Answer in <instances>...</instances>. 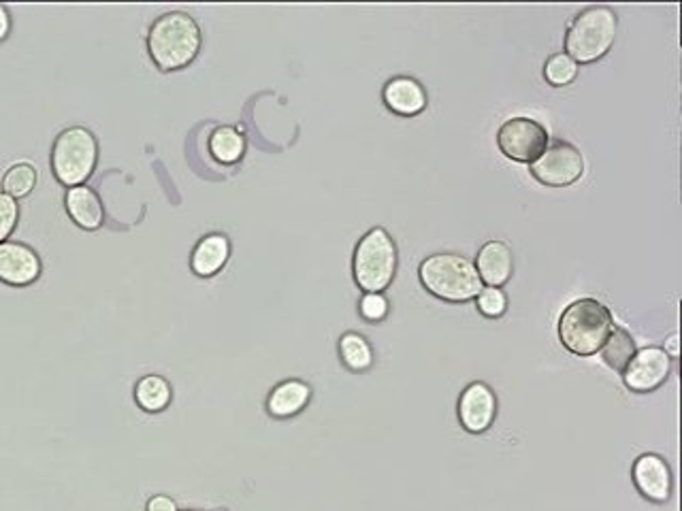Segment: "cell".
Returning <instances> with one entry per match:
<instances>
[{
  "label": "cell",
  "instance_id": "7c38bea8",
  "mask_svg": "<svg viewBox=\"0 0 682 511\" xmlns=\"http://www.w3.org/2000/svg\"><path fill=\"white\" fill-rule=\"evenodd\" d=\"M41 275L39 254L18 241L0 243V281L9 286H31Z\"/></svg>",
  "mask_w": 682,
  "mask_h": 511
},
{
  "label": "cell",
  "instance_id": "6da1fadb",
  "mask_svg": "<svg viewBox=\"0 0 682 511\" xmlns=\"http://www.w3.org/2000/svg\"><path fill=\"white\" fill-rule=\"evenodd\" d=\"M201 45V29L184 11H169L156 18L148 31V54L164 73L187 68L199 56Z\"/></svg>",
  "mask_w": 682,
  "mask_h": 511
},
{
  "label": "cell",
  "instance_id": "cb8c5ba5",
  "mask_svg": "<svg viewBox=\"0 0 682 511\" xmlns=\"http://www.w3.org/2000/svg\"><path fill=\"white\" fill-rule=\"evenodd\" d=\"M478 302V311L491 320L501 318L508 311V297L503 295L501 288H482L480 295L476 297Z\"/></svg>",
  "mask_w": 682,
  "mask_h": 511
},
{
  "label": "cell",
  "instance_id": "277c9868",
  "mask_svg": "<svg viewBox=\"0 0 682 511\" xmlns=\"http://www.w3.org/2000/svg\"><path fill=\"white\" fill-rule=\"evenodd\" d=\"M619 18L610 7L595 4L580 11L565 32V54L576 64L601 61L615 45Z\"/></svg>",
  "mask_w": 682,
  "mask_h": 511
},
{
  "label": "cell",
  "instance_id": "f546056e",
  "mask_svg": "<svg viewBox=\"0 0 682 511\" xmlns=\"http://www.w3.org/2000/svg\"><path fill=\"white\" fill-rule=\"evenodd\" d=\"M187 511H199V510H187Z\"/></svg>",
  "mask_w": 682,
  "mask_h": 511
},
{
  "label": "cell",
  "instance_id": "2e32d148",
  "mask_svg": "<svg viewBox=\"0 0 682 511\" xmlns=\"http://www.w3.org/2000/svg\"><path fill=\"white\" fill-rule=\"evenodd\" d=\"M64 207L71 220L84 231H98L105 220L100 196L88 185H75L66 190Z\"/></svg>",
  "mask_w": 682,
  "mask_h": 511
},
{
  "label": "cell",
  "instance_id": "7402d4cb",
  "mask_svg": "<svg viewBox=\"0 0 682 511\" xmlns=\"http://www.w3.org/2000/svg\"><path fill=\"white\" fill-rule=\"evenodd\" d=\"M36 169L31 162H18L13 164L4 178H2V192L11 199H24L29 196L36 185Z\"/></svg>",
  "mask_w": 682,
  "mask_h": 511
},
{
  "label": "cell",
  "instance_id": "30bf717a",
  "mask_svg": "<svg viewBox=\"0 0 682 511\" xmlns=\"http://www.w3.org/2000/svg\"><path fill=\"white\" fill-rule=\"evenodd\" d=\"M497 418V396L493 388L484 382H473L459 398V420L467 433L482 435Z\"/></svg>",
  "mask_w": 682,
  "mask_h": 511
},
{
  "label": "cell",
  "instance_id": "ac0fdd59",
  "mask_svg": "<svg viewBox=\"0 0 682 511\" xmlns=\"http://www.w3.org/2000/svg\"><path fill=\"white\" fill-rule=\"evenodd\" d=\"M171 398H173L171 384L160 375H146L135 386V401L148 414L164 412Z\"/></svg>",
  "mask_w": 682,
  "mask_h": 511
},
{
  "label": "cell",
  "instance_id": "e0dca14e",
  "mask_svg": "<svg viewBox=\"0 0 682 511\" xmlns=\"http://www.w3.org/2000/svg\"><path fill=\"white\" fill-rule=\"evenodd\" d=\"M311 401L310 384L301 382V380H286L278 384L269 398H267V412L274 416V418H292L297 414H301L308 403Z\"/></svg>",
  "mask_w": 682,
  "mask_h": 511
},
{
  "label": "cell",
  "instance_id": "7a4b0ae2",
  "mask_svg": "<svg viewBox=\"0 0 682 511\" xmlns=\"http://www.w3.org/2000/svg\"><path fill=\"white\" fill-rule=\"evenodd\" d=\"M615 329L610 309L597 299H578L565 307L558 318V339L576 356H595L601 352Z\"/></svg>",
  "mask_w": 682,
  "mask_h": 511
},
{
  "label": "cell",
  "instance_id": "4fadbf2b",
  "mask_svg": "<svg viewBox=\"0 0 682 511\" xmlns=\"http://www.w3.org/2000/svg\"><path fill=\"white\" fill-rule=\"evenodd\" d=\"M382 100L386 105L388 111H393L395 116L402 118H414L418 114H423L429 105V96L427 91L423 88L420 82H416L414 77H393L386 82L384 91H382Z\"/></svg>",
  "mask_w": 682,
  "mask_h": 511
},
{
  "label": "cell",
  "instance_id": "d4e9b609",
  "mask_svg": "<svg viewBox=\"0 0 682 511\" xmlns=\"http://www.w3.org/2000/svg\"><path fill=\"white\" fill-rule=\"evenodd\" d=\"M18 220H20V207L15 199L0 192V243L11 237V233L18 226Z\"/></svg>",
  "mask_w": 682,
  "mask_h": 511
},
{
  "label": "cell",
  "instance_id": "8fae6325",
  "mask_svg": "<svg viewBox=\"0 0 682 511\" xmlns=\"http://www.w3.org/2000/svg\"><path fill=\"white\" fill-rule=\"evenodd\" d=\"M638 492L652 503H668L672 497V469L659 454H642L631 469Z\"/></svg>",
  "mask_w": 682,
  "mask_h": 511
},
{
  "label": "cell",
  "instance_id": "484cf974",
  "mask_svg": "<svg viewBox=\"0 0 682 511\" xmlns=\"http://www.w3.org/2000/svg\"><path fill=\"white\" fill-rule=\"evenodd\" d=\"M359 311L367 322L375 324V322H382L388 316V301L382 292H365L363 299H361Z\"/></svg>",
  "mask_w": 682,
  "mask_h": 511
},
{
  "label": "cell",
  "instance_id": "f1b7e54d",
  "mask_svg": "<svg viewBox=\"0 0 682 511\" xmlns=\"http://www.w3.org/2000/svg\"><path fill=\"white\" fill-rule=\"evenodd\" d=\"M663 350H665V354H668L672 361L679 359V354H681V352H679V334H672V337L665 341V348H663Z\"/></svg>",
  "mask_w": 682,
  "mask_h": 511
},
{
  "label": "cell",
  "instance_id": "ba28073f",
  "mask_svg": "<svg viewBox=\"0 0 682 511\" xmlns=\"http://www.w3.org/2000/svg\"><path fill=\"white\" fill-rule=\"evenodd\" d=\"M548 130L540 121L529 118H512L501 124L497 132V146L501 153L514 162H535L548 148Z\"/></svg>",
  "mask_w": 682,
  "mask_h": 511
},
{
  "label": "cell",
  "instance_id": "5bb4252c",
  "mask_svg": "<svg viewBox=\"0 0 682 511\" xmlns=\"http://www.w3.org/2000/svg\"><path fill=\"white\" fill-rule=\"evenodd\" d=\"M476 272L489 288L505 286L514 273V256L510 245L497 239L484 243L476 258Z\"/></svg>",
  "mask_w": 682,
  "mask_h": 511
},
{
  "label": "cell",
  "instance_id": "8992f818",
  "mask_svg": "<svg viewBox=\"0 0 682 511\" xmlns=\"http://www.w3.org/2000/svg\"><path fill=\"white\" fill-rule=\"evenodd\" d=\"M98 162V141L86 126L63 130L52 148V171L66 188L84 185Z\"/></svg>",
  "mask_w": 682,
  "mask_h": 511
},
{
  "label": "cell",
  "instance_id": "44dd1931",
  "mask_svg": "<svg viewBox=\"0 0 682 511\" xmlns=\"http://www.w3.org/2000/svg\"><path fill=\"white\" fill-rule=\"evenodd\" d=\"M633 354H636L633 337L625 329L615 327L612 332H610V337H608V341L601 348V359L606 361L608 366H612L615 371L622 373L625 366L633 359Z\"/></svg>",
  "mask_w": 682,
  "mask_h": 511
},
{
  "label": "cell",
  "instance_id": "5b68a950",
  "mask_svg": "<svg viewBox=\"0 0 682 511\" xmlns=\"http://www.w3.org/2000/svg\"><path fill=\"white\" fill-rule=\"evenodd\" d=\"M397 273V245L386 228L375 226L356 243L352 275L361 290L384 292Z\"/></svg>",
  "mask_w": 682,
  "mask_h": 511
},
{
  "label": "cell",
  "instance_id": "d6986e66",
  "mask_svg": "<svg viewBox=\"0 0 682 511\" xmlns=\"http://www.w3.org/2000/svg\"><path fill=\"white\" fill-rule=\"evenodd\" d=\"M210 151L220 164H237L246 153V137L233 126H217L210 137Z\"/></svg>",
  "mask_w": 682,
  "mask_h": 511
},
{
  "label": "cell",
  "instance_id": "83f0119b",
  "mask_svg": "<svg viewBox=\"0 0 682 511\" xmlns=\"http://www.w3.org/2000/svg\"><path fill=\"white\" fill-rule=\"evenodd\" d=\"M11 32V15L4 4H0V41H4Z\"/></svg>",
  "mask_w": 682,
  "mask_h": 511
},
{
  "label": "cell",
  "instance_id": "603a6c76",
  "mask_svg": "<svg viewBox=\"0 0 682 511\" xmlns=\"http://www.w3.org/2000/svg\"><path fill=\"white\" fill-rule=\"evenodd\" d=\"M544 77L551 86L565 88L578 77V64L572 61L567 54H555L544 64Z\"/></svg>",
  "mask_w": 682,
  "mask_h": 511
},
{
  "label": "cell",
  "instance_id": "4316f807",
  "mask_svg": "<svg viewBox=\"0 0 682 511\" xmlns=\"http://www.w3.org/2000/svg\"><path fill=\"white\" fill-rule=\"evenodd\" d=\"M148 511H178V505H175L173 499H169L164 494H158V497L150 499Z\"/></svg>",
  "mask_w": 682,
  "mask_h": 511
},
{
  "label": "cell",
  "instance_id": "52a82bcc",
  "mask_svg": "<svg viewBox=\"0 0 682 511\" xmlns=\"http://www.w3.org/2000/svg\"><path fill=\"white\" fill-rule=\"evenodd\" d=\"M535 180L551 188L572 185L585 175V158L580 150L567 141H553L544 153L529 164Z\"/></svg>",
  "mask_w": 682,
  "mask_h": 511
},
{
  "label": "cell",
  "instance_id": "9a60e30c",
  "mask_svg": "<svg viewBox=\"0 0 682 511\" xmlns=\"http://www.w3.org/2000/svg\"><path fill=\"white\" fill-rule=\"evenodd\" d=\"M231 258V241L222 233H210L201 237L192 249L190 267L199 277H214L224 269Z\"/></svg>",
  "mask_w": 682,
  "mask_h": 511
},
{
  "label": "cell",
  "instance_id": "9c48e42d",
  "mask_svg": "<svg viewBox=\"0 0 682 511\" xmlns=\"http://www.w3.org/2000/svg\"><path fill=\"white\" fill-rule=\"evenodd\" d=\"M672 373V359L663 348H642L636 350L633 359L622 371V384L636 394H649L661 388Z\"/></svg>",
  "mask_w": 682,
  "mask_h": 511
},
{
  "label": "cell",
  "instance_id": "3957f363",
  "mask_svg": "<svg viewBox=\"0 0 682 511\" xmlns=\"http://www.w3.org/2000/svg\"><path fill=\"white\" fill-rule=\"evenodd\" d=\"M423 288L435 299L446 302L476 301L484 288L476 265L461 254H434L418 267Z\"/></svg>",
  "mask_w": 682,
  "mask_h": 511
},
{
  "label": "cell",
  "instance_id": "ffe728a7",
  "mask_svg": "<svg viewBox=\"0 0 682 511\" xmlns=\"http://www.w3.org/2000/svg\"><path fill=\"white\" fill-rule=\"evenodd\" d=\"M340 356L350 371H367L373 364L370 341L359 332H345L340 339Z\"/></svg>",
  "mask_w": 682,
  "mask_h": 511
}]
</instances>
